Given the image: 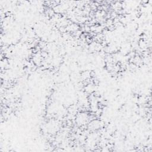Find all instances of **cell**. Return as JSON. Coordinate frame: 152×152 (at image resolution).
<instances>
[{
	"mask_svg": "<svg viewBox=\"0 0 152 152\" xmlns=\"http://www.w3.org/2000/svg\"><path fill=\"white\" fill-rule=\"evenodd\" d=\"M78 28H79L78 26L75 23L69 24L66 27V31H68V32H72V33H75L76 31H78Z\"/></svg>",
	"mask_w": 152,
	"mask_h": 152,
	"instance_id": "3957f363",
	"label": "cell"
},
{
	"mask_svg": "<svg viewBox=\"0 0 152 152\" xmlns=\"http://www.w3.org/2000/svg\"><path fill=\"white\" fill-rule=\"evenodd\" d=\"M102 122L97 119L91 121L88 124V128L90 131H96L102 126Z\"/></svg>",
	"mask_w": 152,
	"mask_h": 152,
	"instance_id": "7a4b0ae2",
	"label": "cell"
},
{
	"mask_svg": "<svg viewBox=\"0 0 152 152\" xmlns=\"http://www.w3.org/2000/svg\"><path fill=\"white\" fill-rule=\"evenodd\" d=\"M89 118L90 116L87 113L84 112H81L76 114L75 122L78 126H83L87 123Z\"/></svg>",
	"mask_w": 152,
	"mask_h": 152,
	"instance_id": "6da1fadb",
	"label": "cell"
}]
</instances>
